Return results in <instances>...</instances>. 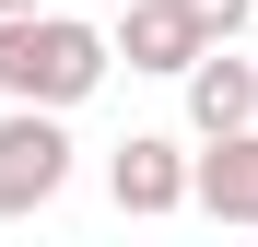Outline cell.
<instances>
[{"instance_id":"obj_1","label":"cell","mask_w":258,"mask_h":247,"mask_svg":"<svg viewBox=\"0 0 258 247\" xmlns=\"http://www.w3.org/2000/svg\"><path fill=\"white\" fill-rule=\"evenodd\" d=\"M117 71V35L71 24V12H0V94L24 106H82Z\"/></svg>"},{"instance_id":"obj_2","label":"cell","mask_w":258,"mask_h":247,"mask_svg":"<svg viewBox=\"0 0 258 247\" xmlns=\"http://www.w3.org/2000/svg\"><path fill=\"white\" fill-rule=\"evenodd\" d=\"M71 188V130H59V106H0V224H24V212H47V200Z\"/></svg>"},{"instance_id":"obj_3","label":"cell","mask_w":258,"mask_h":247,"mask_svg":"<svg viewBox=\"0 0 258 247\" xmlns=\"http://www.w3.org/2000/svg\"><path fill=\"white\" fill-rule=\"evenodd\" d=\"M106 188H117V212L164 224V212H188V200H200V153H176L164 130H129V141L106 153Z\"/></svg>"},{"instance_id":"obj_4","label":"cell","mask_w":258,"mask_h":247,"mask_svg":"<svg viewBox=\"0 0 258 247\" xmlns=\"http://www.w3.org/2000/svg\"><path fill=\"white\" fill-rule=\"evenodd\" d=\"M200 47H223V35L188 12V0H129V12H117V59H129V71H176V82H188Z\"/></svg>"},{"instance_id":"obj_5","label":"cell","mask_w":258,"mask_h":247,"mask_svg":"<svg viewBox=\"0 0 258 247\" xmlns=\"http://www.w3.org/2000/svg\"><path fill=\"white\" fill-rule=\"evenodd\" d=\"M188 118H200V141L258 130V59H235V35H223V47H200V71H188Z\"/></svg>"},{"instance_id":"obj_6","label":"cell","mask_w":258,"mask_h":247,"mask_svg":"<svg viewBox=\"0 0 258 247\" xmlns=\"http://www.w3.org/2000/svg\"><path fill=\"white\" fill-rule=\"evenodd\" d=\"M200 212L211 224H258V130H223L200 153Z\"/></svg>"},{"instance_id":"obj_7","label":"cell","mask_w":258,"mask_h":247,"mask_svg":"<svg viewBox=\"0 0 258 247\" xmlns=\"http://www.w3.org/2000/svg\"><path fill=\"white\" fill-rule=\"evenodd\" d=\"M188 12H200V24H211V35H235V24H246V12H258V0H188Z\"/></svg>"},{"instance_id":"obj_8","label":"cell","mask_w":258,"mask_h":247,"mask_svg":"<svg viewBox=\"0 0 258 247\" xmlns=\"http://www.w3.org/2000/svg\"><path fill=\"white\" fill-rule=\"evenodd\" d=\"M0 12H47V0H0Z\"/></svg>"}]
</instances>
